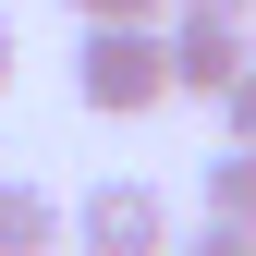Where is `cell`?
<instances>
[{"label": "cell", "instance_id": "cell-1", "mask_svg": "<svg viewBox=\"0 0 256 256\" xmlns=\"http://www.w3.org/2000/svg\"><path fill=\"white\" fill-rule=\"evenodd\" d=\"M74 98L98 110V122H146L158 98H171V49H158V24H86Z\"/></svg>", "mask_w": 256, "mask_h": 256}, {"label": "cell", "instance_id": "cell-2", "mask_svg": "<svg viewBox=\"0 0 256 256\" xmlns=\"http://www.w3.org/2000/svg\"><path fill=\"white\" fill-rule=\"evenodd\" d=\"M61 232L86 256H171V208H158V183H86V208H61Z\"/></svg>", "mask_w": 256, "mask_h": 256}, {"label": "cell", "instance_id": "cell-3", "mask_svg": "<svg viewBox=\"0 0 256 256\" xmlns=\"http://www.w3.org/2000/svg\"><path fill=\"white\" fill-rule=\"evenodd\" d=\"M158 49H171V98H220V86L256 61V49H244V12H171Z\"/></svg>", "mask_w": 256, "mask_h": 256}, {"label": "cell", "instance_id": "cell-4", "mask_svg": "<svg viewBox=\"0 0 256 256\" xmlns=\"http://www.w3.org/2000/svg\"><path fill=\"white\" fill-rule=\"evenodd\" d=\"M74 232H61V196H37V183L0 171V256H61Z\"/></svg>", "mask_w": 256, "mask_h": 256}, {"label": "cell", "instance_id": "cell-5", "mask_svg": "<svg viewBox=\"0 0 256 256\" xmlns=\"http://www.w3.org/2000/svg\"><path fill=\"white\" fill-rule=\"evenodd\" d=\"M208 220L256 232V146H220V158H208Z\"/></svg>", "mask_w": 256, "mask_h": 256}, {"label": "cell", "instance_id": "cell-6", "mask_svg": "<svg viewBox=\"0 0 256 256\" xmlns=\"http://www.w3.org/2000/svg\"><path fill=\"white\" fill-rule=\"evenodd\" d=\"M74 24H171V0H74Z\"/></svg>", "mask_w": 256, "mask_h": 256}, {"label": "cell", "instance_id": "cell-7", "mask_svg": "<svg viewBox=\"0 0 256 256\" xmlns=\"http://www.w3.org/2000/svg\"><path fill=\"white\" fill-rule=\"evenodd\" d=\"M220 122H232V146H256V61H244L232 86H220Z\"/></svg>", "mask_w": 256, "mask_h": 256}, {"label": "cell", "instance_id": "cell-8", "mask_svg": "<svg viewBox=\"0 0 256 256\" xmlns=\"http://www.w3.org/2000/svg\"><path fill=\"white\" fill-rule=\"evenodd\" d=\"M171 256H256V232H232V220H196V232H183Z\"/></svg>", "mask_w": 256, "mask_h": 256}, {"label": "cell", "instance_id": "cell-9", "mask_svg": "<svg viewBox=\"0 0 256 256\" xmlns=\"http://www.w3.org/2000/svg\"><path fill=\"white\" fill-rule=\"evenodd\" d=\"M171 12H256V0H171Z\"/></svg>", "mask_w": 256, "mask_h": 256}, {"label": "cell", "instance_id": "cell-10", "mask_svg": "<svg viewBox=\"0 0 256 256\" xmlns=\"http://www.w3.org/2000/svg\"><path fill=\"white\" fill-rule=\"evenodd\" d=\"M12 61H24V49H12V12H0V86H12Z\"/></svg>", "mask_w": 256, "mask_h": 256}]
</instances>
